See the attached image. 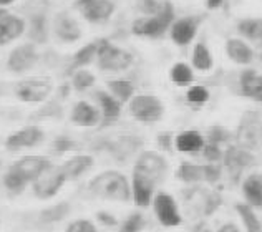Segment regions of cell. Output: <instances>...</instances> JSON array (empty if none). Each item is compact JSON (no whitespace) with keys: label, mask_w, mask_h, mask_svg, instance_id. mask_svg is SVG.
Here are the masks:
<instances>
[{"label":"cell","mask_w":262,"mask_h":232,"mask_svg":"<svg viewBox=\"0 0 262 232\" xmlns=\"http://www.w3.org/2000/svg\"><path fill=\"white\" fill-rule=\"evenodd\" d=\"M252 163V156L244 151V149H239V148H229L227 149V154H226V165L232 168H237V169H243L247 165Z\"/></svg>","instance_id":"obj_32"},{"label":"cell","mask_w":262,"mask_h":232,"mask_svg":"<svg viewBox=\"0 0 262 232\" xmlns=\"http://www.w3.org/2000/svg\"><path fill=\"white\" fill-rule=\"evenodd\" d=\"M219 232H241V230H239V227L236 226V224L227 222V224H224V226L219 227Z\"/></svg>","instance_id":"obj_49"},{"label":"cell","mask_w":262,"mask_h":232,"mask_svg":"<svg viewBox=\"0 0 262 232\" xmlns=\"http://www.w3.org/2000/svg\"><path fill=\"white\" fill-rule=\"evenodd\" d=\"M116 10V5L113 0H96L92 5L81 9V13L86 18V22L95 24V25H101L106 24L112 15Z\"/></svg>","instance_id":"obj_16"},{"label":"cell","mask_w":262,"mask_h":232,"mask_svg":"<svg viewBox=\"0 0 262 232\" xmlns=\"http://www.w3.org/2000/svg\"><path fill=\"white\" fill-rule=\"evenodd\" d=\"M72 123L83 128H93L96 125H100L101 121V113L96 106L86 103V101H78L73 106L72 114H70Z\"/></svg>","instance_id":"obj_17"},{"label":"cell","mask_w":262,"mask_h":232,"mask_svg":"<svg viewBox=\"0 0 262 232\" xmlns=\"http://www.w3.org/2000/svg\"><path fill=\"white\" fill-rule=\"evenodd\" d=\"M158 184L151 181L149 177L133 171V179H131V197L138 207H148L153 202L155 191Z\"/></svg>","instance_id":"obj_13"},{"label":"cell","mask_w":262,"mask_h":232,"mask_svg":"<svg viewBox=\"0 0 262 232\" xmlns=\"http://www.w3.org/2000/svg\"><path fill=\"white\" fill-rule=\"evenodd\" d=\"M226 53L234 63L237 65H249L254 60V52L244 40L241 38H229L226 42Z\"/></svg>","instance_id":"obj_21"},{"label":"cell","mask_w":262,"mask_h":232,"mask_svg":"<svg viewBox=\"0 0 262 232\" xmlns=\"http://www.w3.org/2000/svg\"><path fill=\"white\" fill-rule=\"evenodd\" d=\"M171 143H173V136H171L169 133H161L160 136H158V145H160L163 149H166V151L171 149Z\"/></svg>","instance_id":"obj_48"},{"label":"cell","mask_w":262,"mask_h":232,"mask_svg":"<svg viewBox=\"0 0 262 232\" xmlns=\"http://www.w3.org/2000/svg\"><path fill=\"white\" fill-rule=\"evenodd\" d=\"M203 156L209 163H216L219 159H223V151L217 145H212V143H206L203 148Z\"/></svg>","instance_id":"obj_43"},{"label":"cell","mask_w":262,"mask_h":232,"mask_svg":"<svg viewBox=\"0 0 262 232\" xmlns=\"http://www.w3.org/2000/svg\"><path fill=\"white\" fill-rule=\"evenodd\" d=\"M12 2H15V0H0V7H5V5H10Z\"/></svg>","instance_id":"obj_52"},{"label":"cell","mask_w":262,"mask_h":232,"mask_svg":"<svg viewBox=\"0 0 262 232\" xmlns=\"http://www.w3.org/2000/svg\"><path fill=\"white\" fill-rule=\"evenodd\" d=\"M90 193L106 201L126 202L131 199V186L125 174L120 171H105L93 177L90 182Z\"/></svg>","instance_id":"obj_1"},{"label":"cell","mask_w":262,"mask_h":232,"mask_svg":"<svg viewBox=\"0 0 262 232\" xmlns=\"http://www.w3.org/2000/svg\"><path fill=\"white\" fill-rule=\"evenodd\" d=\"M27 184H29V182H27L18 173L13 171L12 168L4 174V188L9 191L10 194H15V196L22 194L24 191L27 189Z\"/></svg>","instance_id":"obj_33"},{"label":"cell","mask_w":262,"mask_h":232,"mask_svg":"<svg viewBox=\"0 0 262 232\" xmlns=\"http://www.w3.org/2000/svg\"><path fill=\"white\" fill-rule=\"evenodd\" d=\"M186 98H188V101L192 105H204L206 101L209 100V91H208V88H204L201 85H194L186 93Z\"/></svg>","instance_id":"obj_39"},{"label":"cell","mask_w":262,"mask_h":232,"mask_svg":"<svg viewBox=\"0 0 262 232\" xmlns=\"http://www.w3.org/2000/svg\"><path fill=\"white\" fill-rule=\"evenodd\" d=\"M243 194L246 204L262 209V174H249L243 182Z\"/></svg>","instance_id":"obj_22"},{"label":"cell","mask_w":262,"mask_h":232,"mask_svg":"<svg viewBox=\"0 0 262 232\" xmlns=\"http://www.w3.org/2000/svg\"><path fill=\"white\" fill-rule=\"evenodd\" d=\"M96 221H100V224H103V226H108V227L118 226V219H116L112 213H106V211H100V213L96 214Z\"/></svg>","instance_id":"obj_46"},{"label":"cell","mask_w":262,"mask_h":232,"mask_svg":"<svg viewBox=\"0 0 262 232\" xmlns=\"http://www.w3.org/2000/svg\"><path fill=\"white\" fill-rule=\"evenodd\" d=\"M96 53H98V42H92V43H86L85 47H81L72 58L70 72L75 73L77 70H81L83 66L93 63V60H96Z\"/></svg>","instance_id":"obj_26"},{"label":"cell","mask_w":262,"mask_h":232,"mask_svg":"<svg viewBox=\"0 0 262 232\" xmlns=\"http://www.w3.org/2000/svg\"><path fill=\"white\" fill-rule=\"evenodd\" d=\"M95 159L93 156L90 154H77L73 158L67 159L63 165H61V169L67 176V179H78L83 174H86L90 169L93 168Z\"/></svg>","instance_id":"obj_20"},{"label":"cell","mask_w":262,"mask_h":232,"mask_svg":"<svg viewBox=\"0 0 262 232\" xmlns=\"http://www.w3.org/2000/svg\"><path fill=\"white\" fill-rule=\"evenodd\" d=\"M203 232H212V230H208V229H206V230H203Z\"/></svg>","instance_id":"obj_55"},{"label":"cell","mask_w":262,"mask_h":232,"mask_svg":"<svg viewBox=\"0 0 262 232\" xmlns=\"http://www.w3.org/2000/svg\"><path fill=\"white\" fill-rule=\"evenodd\" d=\"M65 232H98L95 227V224L88 219H78L68 224Z\"/></svg>","instance_id":"obj_42"},{"label":"cell","mask_w":262,"mask_h":232,"mask_svg":"<svg viewBox=\"0 0 262 232\" xmlns=\"http://www.w3.org/2000/svg\"><path fill=\"white\" fill-rule=\"evenodd\" d=\"M27 29V22L17 15L7 13L5 17L0 18V45H7L24 35Z\"/></svg>","instance_id":"obj_18"},{"label":"cell","mask_w":262,"mask_h":232,"mask_svg":"<svg viewBox=\"0 0 262 232\" xmlns=\"http://www.w3.org/2000/svg\"><path fill=\"white\" fill-rule=\"evenodd\" d=\"M160 0H136V10L144 17H155L161 9Z\"/></svg>","instance_id":"obj_41"},{"label":"cell","mask_w":262,"mask_h":232,"mask_svg":"<svg viewBox=\"0 0 262 232\" xmlns=\"http://www.w3.org/2000/svg\"><path fill=\"white\" fill-rule=\"evenodd\" d=\"M53 90L50 78H29L20 81L17 86V97L25 103H42Z\"/></svg>","instance_id":"obj_8"},{"label":"cell","mask_w":262,"mask_h":232,"mask_svg":"<svg viewBox=\"0 0 262 232\" xmlns=\"http://www.w3.org/2000/svg\"><path fill=\"white\" fill-rule=\"evenodd\" d=\"M204 145H206V141L203 138V134L198 131H192V129L179 133L174 138V146L178 151H181V153H199V151H203Z\"/></svg>","instance_id":"obj_23"},{"label":"cell","mask_w":262,"mask_h":232,"mask_svg":"<svg viewBox=\"0 0 262 232\" xmlns=\"http://www.w3.org/2000/svg\"><path fill=\"white\" fill-rule=\"evenodd\" d=\"M48 18L45 13H35L29 20V37L33 45H43L48 42Z\"/></svg>","instance_id":"obj_24"},{"label":"cell","mask_w":262,"mask_h":232,"mask_svg":"<svg viewBox=\"0 0 262 232\" xmlns=\"http://www.w3.org/2000/svg\"><path fill=\"white\" fill-rule=\"evenodd\" d=\"M239 85L244 97L262 103V75H259L256 70H244L241 73Z\"/></svg>","instance_id":"obj_19"},{"label":"cell","mask_w":262,"mask_h":232,"mask_svg":"<svg viewBox=\"0 0 262 232\" xmlns=\"http://www.w3.org/2000/svg\"><path fill=\"white\" fill-rule=\"evenodd\" d=\"M95 75L92 72L85 70V68H81V70H77L73 73L72 77V86L75 88L77 91H85L88 88H92L95 85Z\"/></svg>","instance_id":"obj_35"},{"label":"cell","mask_w":262,"mask_h":232,"mask_svg":"<svg viewBox=\"0 0 262 232\" xmlns=\"http://www.w3.org/2000/svg\"><path fill=\"white\" fill-rule=\"evenodd\" d=\"M153 209L155 214L160 221L161 226L164 227H176L183 222L181 213L178 209V204L174 197L168 193H158L153 197Z\"/></svg>","instance_id":"obj_7"},{"label":"cell","mask_w":262,"mask_h":232,"mask_svg":"<svg viewBox=\"0 0 262 232\" xmlns=\"http://www.w3.org/2000/svg\"><path fill=\"white\" fill-rule=\"evenodd\" d=\"M129 114L141 123H156L163 118L164 105L153 95H136L128 103Z\"/></svg>","instance_id":"obj_4"},{"label":"cell","mask_w":262,"mask_h":232,"mask_svg":"<svg viewBox=\"0 0 262 232\" xmlns=\"http://www.w3.org/2000/svg\"><path fill=\"white\" fill-rule=\"evenodd\" d=\"M7 13H9V12H7V10L4 9V7H0V18H2V17H5Z\"/></svg>","instance_id":"obj_53"},{"label":"cell","mask_w":262,"mask_h":232,"mask_svg":"<svg viewBox=\"0 0 262 232\" xmlns=\"http://www.w3.org/2000/svg\"><path fill=\"white\" fill-rule=\"evenodd\" d=\"M133 171L149 177L156 184H161L168 174V163L161 154L155 151H144L138 156Z\"/></svg>","instance_id":"obj_6"},{"label":"cell","mask_w":262,"mask_h":232,"mask_svg":"<svg viewBox=\"0 0 262 232\" xmlns=\"http://www.w3.org/2000/svg\"><path fill=\"white\" fill-rule=\"evenodd\" d=\"M138 145V140H135L133 136H123L118 141H115L112 145V151L116 156L121 154H129L131 151H135V148Z\"/></svg>","instance_id":"obj_38"},{"label":"cell","mask_w":262,"mask_h":232,"mask_svg":"<svg viewBox=\"0 0 262 232\" xmlns=\"http://www.w3.org/2000/svg\"><path fill=\"white\" fill-rule=\"evenodd\" d=\"M227 138H229V133L226 131L224 128L221 126H214L209 131V143H212V145H221V143H224Z\"/></svg>","instance_id":"obj_45"},{"label":"cell","mask_w":262,"mask_h":232,"mask_svg":"<svg viewBox=\"0 0 262 232\" xmlns=\"http://www.w3.org/2000/svg\"><path fill=\"white\" fill-rule=\"evenodd\" d=\"M0 169H2V159H0Z\"/></svg>","instance_id":"obj_54"},{"label":"cell","mask_w":262,"mask_h":232,"mask_svg":"<svg viewBox=\"0 0 262 232\" xmlns=\"http://www.w3.org/2000/svg\"><path fill=\"white\" fill-rule=\"evenodd\" d=\"M174 7L169 0H164L161 4L160 12L155 17H143L136 18L131 25V32L138 37L148 38H161L166 33L171 25L174 24Z\"/></svg>","instance_id":"obj_2"},{"label":"cell","mask_w":262,"mask_h":232,"mask_svg":"<svg viewBox=\"0 0 262 232\" xmlns=\"http://www.w3.org/2000/svg\"><path fill=\"white\" fill-rule=\"evenodd\" d=\"M108 90L113 97L120 101V103H129V100L135 97V85L128 80H110L108 83Z\"/></svg>","instance_id":"obj_27"},{"label":"cell","mask_w":262,"mask_h":232,"mask_svg":"<svg viewBox=\"0 0 262 232\" xmlns=\"http://www.w3.org/2000/svg\"><path fill=\"white\" fill-rule=\"evenodd\" d=\"M70 214V204L68 202H58L52 207H47L40 213V221L43 224H53L63 221Z\"/></svg>","instance_id":"obj_30"},{"label":"cell","mask_w":262,"mask_h":232,"mask_svg":"<svg viewBox=\"0 0 262 232\" xmlns=\"http://www.w3.org/2000/svg\"><path fill=\"white\" fill-rule=\"evenodd\" d=\"M40 55L37 52V47L30 43H24L15 47L12 52L9 58H7V68L12 73H25L32 70L33 66L38 63Z\"/></svg>","instance_id":"obj_9"},{"label":"cell","mask_w":262,"mask_h":232,"mask_svg":"<svg viewBox=\"0 0 262 232\" xmlns=\"http://www.w3.org/2000/svg\"><path fill=\"white\" fill-rule=\"evenodd\" d=\"M52 116H55V118H60L61 116V106L57 103V101H53V103L45 106L43 110H40L35 118H52Z\"/></svg>","instance_id":"obj_44"},{"label":"cell","mask_w":262,"mask_h":232,"mask_svg":"<svg viewBox=\"0 0 262 232\" xmlns=\"http://www.w3.org/2000/svg\"><path fill=\"white\" fill-rule=\"evenodd\" d=\"M176 176L181 179L183 182H199V181H204V173H203V166H196V165H191V163H183L179 166Z\"/></svg>","instance_id":"obj_31"},{"label":"cell","mask_w":262,"mask_h":232,"mask_svg":"<svg viewBox=\"0 0 262 232\" xmlns=\"http://www.w3.org/2000/svg\"><path fill=\"white\" fill-rule=\"evenodd\" d=\"M223 4H224V0H206V7H208L209 10H216Z\"/></svg>","instance_id":"obj_50"},{"label":"cell","mask_w":262,"mask_h":232,"mask_svg":"<svg viewBox=\"0 0 262 232\" xmlns=\"http://www.w3.org/2000/svg\"><path fill=\"white\" fill-rule=\"evenodd\" d=\"M45 140V133L42 128L38 126H27L18 129V131L12 133L10 136H7L5 140V148L9 151L15 153L20 149H29V148H35L40 143Z\"/></svg>","instance_id":"obj_10"},{"label":"cell","mask_w":262,"mask_h":232,"mask_svg":"<svg viewBox=\"0 0 262 232\" xmlns=\"http://www.w3.org/2000/svg\"><path fill=\"white\" fill-rule=\"evenodd\" d=\"M52 166V161L47 156H24L10 166L13 171L18 173L27 182H33L38 176H42L48 168Z\"/></svg>","instance_id":"obj_11"},{"label":"cell","mask_w":262,"mask_h":232,"mask_svg":"<svg viewBox=\"0 0 262 232\" xmlns=\"http://www.w3.org/2000/svg\"><path fill=\"white\" fill-rule=\"evenodd\" d=\"M199 25H201V18L199 17H183L174 20V24L169 29L171 40L179 47L189 45L196 37Z\"/></svg>","instance_id":"obj_12"},{"label":"cell","mask_w":262,"mask_h":232,"mask_svg":"<svg viewBox=\"0 0 262 232\" xmlns=\"http://www.w3.org/2000/svg\"><path fill=\"white\" fill-rule=\"evenodd\" d=\"M144 226H146L144 216L141 213H133L123 221V224L120 226V232H141Z\"/></svg>","instance_id":"obj_36"},{"label":"cell","mask_w":262,"mask_h":232,"mask_svg":"<svg viewBox=\"0 0 262 232\" xmlns=\"http://www.w3.org/2000/svg\"><path fill=\"white\" fill-rule=\"evenodd\" d=\"M93 2H96V0H77V7L78 9H85V7L92 5Z\"/></svg>","instance_id":"obj_51"},{"label":"cell","mask_w":262,"mask_h":232,"mask_svg":"<svg viewBox=\"0 0 262 232\" xmlns=\"http://www.w3.org/2000/svg\"><path fill=\"white\" fill-rule=\"evenodd\" d=\"M93 98L96 100V103L100 106V113H101V120L105 125L108 123H113L120 118L121 114V103L116 100L112 93H108L105 90H96L93 93Z\"/></svg>","instance_id":"obj_15"},{"label":"cell","mask_w":262,"mask_h":232,"mask_svg":"<svg viewBox=\"0 0 262 232\" xmlns=\"http://www.w3.org/2000/svg\"><path fill=\"white\" fill-rule=\"evenodd\" d=\"M237 32L262 49V18H243L237 24Z\"/></svg>","instance_id":"obj_25"},{"label":"cell","mask_w":262,"mask_h":232,"mask_svg":"<svg viewBox=\"0 0 262 232\" xmlns=\"http://www.w3.org/2000/svg\"><path fill=\"white\" fill-rule=\"evenodd\" d=\"M239 138L241 141L247 143L249 146L259 145V140H262V133H260V126H252V125H246L241 126L239 129Z\"/></svg>","instance_id":"obj_37"},{"label":"cell","mask_w":262,"mask_h":232,"mask_svg":"<svg viewBox=\"0 0 262 232\" xmlns=\"http://www.w3.org/2000/svg\"><path fill=\"white\" fill-rule=\"evenodd\" d=\"M236 211H237V214L241 216V219H243V224L246 226L247 232H260L262 230L259 217L256 216V213H254V209L249 206V204L237 202L236 204Z\"/></svg>","instance_id":"obj_29"},{"label":"cell","mask_w":262,"mask_h":232,"mask_svg":"<svg viewBox=\"0 0 262 232\" xmlns=\"http://www.w3.org/2000/svg\"><path fill=\"white\" fill-rule=\"evenodd\" d=\"M214 60H212L211 50L208 49V45L204 43H196L194 50H192V66L199 72H209Z\"/></svg>","instance_id":"obj_28"},{"label":"cell","mask_w":262,"mask_h":232,"mask_svg":"<svg viewBox=\"0 0 262 232\" xmlns=\"http://www.w3.org/2000/svg\"><path fill=\"white\" fill-rule=\"evenodd\" d=\"M96 63L103 72H125L133 65V55L120 47L110 43L108 40H100Z\"/></svg>","instance_id":"obj_3"},{"label":"cell","mask_w":262,"mask_h":232,"mask_svg":"<svg viewBox=\"0 0 262 232\" xmlns=\"http://www.w3.org/2000/svg\"><path fill=\"white\" fill-rule=\"evenodd\" d=\"M67 176L63 173L61 166H50L47 171L38 176L35 181H33V193L38 197V199H50L58 191L63 188V184L67 182Z\"/></svg>","instance_id":"obj_5"},{"label":"cell","mask_w":262,"mask_h":232,"mask_svg":"<svg viewBox=\"0 0 262 232\" xmlns=\"http://www.w3.org/2000/svg\"><path fill=\"white\" fill-rule=\"evenodd\" d=\"M77 148H78L77 141L70 138V136H58V138H55L53 145H52V149L57 154L70 153V151H75Z\"/></svg>","instance_id":"obj_40"},{"label":"cell","mask_w":262,"mask_h":232,"mask_svg":"<svg viewBox=\"0 0 262 232\" xmlns=\"http://www.w3.org/2000/svg\"><path fill=\"white\" fill-rule=\"evenodd\" d=\"M53 32H55V35H57V38L65 43L78 42L81 38V29H80L78 22L65 12H61L55 17Z\"/></svg>","instance_id":"obj_14"},{"label":"cell","mask_w":262,"mask_h":232,"mask_svg":"<svg viewBox=\"0 0 262 232\" xmlns=\"http://www.w3.org/2000/svg\"><path fill=\"white\" fill-rule=\"evenodd\" d=\"M203 173H204V181H208V182H214V181H217V179H219V176H221L219 168L212 166V165L203 166Z\"/></svg>","instance_id":"obj_47"},{"label":"cell","mask_w":262,"mask_h":232,"mask_svg":"<svg viewBox=\"0 0 262 232\" xmlns=\"http://www.w3.org/2000/svg\"><path fill=\"white\" fill-rule=\"evenodd\" d=\"M169 77L179 86L189 85V83H192V80H194V75H192L191 66L186 65V63H176L173 68H171Z\"/></svg>","instance_id":"obj_34"}]
</instances>
